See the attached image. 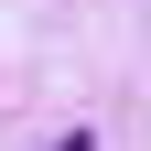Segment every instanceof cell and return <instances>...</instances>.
I'll return each mask as SVG.
<instances>
[{
  "instance_id": "1",
  "label": "cell",
  "mask_w": 151,
  "mask_h": 151,
  "mask_svg": "<svg viewBox=\"0 0 151 151\" xmlns=\"http://www.w3.org/2000/svg\"><path fill=\"white\" fill-rule=\"evenodd\" d=\"M54 151H97V140H86V129H65V140H54Z\"/></svg>"
}]
</instances>
